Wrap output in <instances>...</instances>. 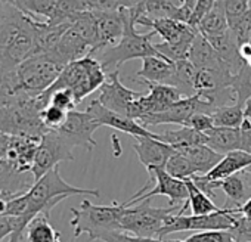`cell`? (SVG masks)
Returning <instances> with one entry per match:
<instances>
[{"instance_id":"39","label":"cell","mask_w":251,"mask_h":242,"mask_svg":"<svg viewBox=\"0 0 251 242\" xmlns=\"http://www.w3.org/2000/svg\"><path fill=\"white\" fill-rule=\"evenodd\" d=\"M186 127H191L200 133H208L210 130L214 129V121H213V117L211 114H207V112H198L195 115L191 117V120L188 121V126Z\"/></svg>"},{"instance_id":"29","label":"cell","mask_w":251,"mask_h":242,"mask_svg":"<svg viewBox=\"0 0 251 242\" xmlns=\"http://www.w3.org/2000/svg\"><path fill=\"white\" fill-rule=\"evenodd\" d=\"M211 117L214 121V127H229V129H239L245 120L244 108L238 103L219 106L211 112Z\"/></svg>"},{"instance_id":"35","label":"cell","mask_w":251,"mask_h":242,"mask_svg":"<svg viewBox=\"0 0 251 242\" xmlns=\"http://www.w3.org/2000/svg\"><path fill=\"white\" fill-rule=\"evenodd\" d=\"M229 30L239 46L244 43H251V9H248L236 23L229 25Z\"/></svg>"},{"instance_id":"32","label":"cell","mask_w":251,"mask_h":242,"mask_svg":"<svg viewBox=\"0 0 251 242\" xmlns=\"http://www.w3.org/2000/svg\"><path fill=\"white\" fill-rule=\"evenodd\" d=\"M164 169L170 176H173L176 179H180V180H185V179H189V177L195 176V170H194L192 164L182 154H179L177 151H176L175 155H172L169 158Z\"/></svg>"},{"instance_id":"40","label":"cell","mask_w":251,"mask_h":242,"mask_svg":"<svg viewBox=\"0 0 251 242\" xmlns=\"http://www.w3.org/2000/svg\"><path fill=\"white\" fill-rule=\"evenodd\" d=\"M217 3V0H198L197 5H195V9L192 12V17H191V21H189V25L195 27L200 24V21L213 9V6Z\"/></svg>"},{"instance_id":"41","label":"cell","mask_w":251,"mask_h":242,"mask_svg":"<svg viewBox=\"0 0 251 242\" xmlns=\"http://www.w3.org/2000/svg\"><path fill=\"white\" fill-rule=\"evenodd\" d=\"M17 230V217L3 216L0 217V242L9 239Z\"/></svg>"},{"instance_id":"12","label":"cell","mask_w":251,"mask_h":242,"mask_svg":"<svg viewBox=\"0 0 251 242\" xmlns=\"http://www.w3.org/2000/svg\"><path fill=\"white\" fill-rule=\"evenodd\" d=\"M147 171H148V174L154 176V179H155L154 188L150 192H145L144 195L132 196L129 201L123 202L126 207H132V205L150 201L151 198L158 196V195H164L169 198V207H179L180 204H182V207L185 205V202L188 201V196H189L185 180L170 176L164 167H148Z\"/></svg>"},{"instance_id":"38","label":"cell","mask_w":251,"mask_h":242,"mask_svg":"<svg viewBox=\"0 0 251 242\" xmlns=\"http://www.w3.org/2000/svg\"><path fill=\"white\" fill-rule=\"evenodd\" d=\"M83 3L86 12H108L123 8V0H83Z\"/></svg>"},{"instance_id":"22","label":"cell","mask_w":251,"mask_h":242,"mask_svg":"<svg viewBox=\"0 0 251 242\" xmlns=\"http://www.w3.org/2000/svg\"><path fill=\"white\" fill-rule=\"evenodd\" d=\"M188 61L197 70H208V68H227L226 64L219 58L213 46L202 34H197L188 55ZM229 70V68H227ZM230 71V70H229Z\"/></svg>"},{"instance_id":"2","label":"cell","mask_w":251,"mask_h":242,"mask_svg":"<svg viewBox=\"0 0 251 242\" xmlns=\"http://www.w3.org/2000/svg\"><path fill=\"white\" fill-rule=\"evenodd\" d=\"M123 15H124V34L121 40L108 49L100 50V58L99 62L102 67L114 70H120V67L127 62L130 59H145L148 56H161L151 39L155 36L154 31H150L148 34H141L136 30V20L138 14L135 9H127V8H121Z\"/></svg>"},{"instance_id":"43","label":"cell","mask_w":251,"mask_h":242,"mask_svg":"<svg viewBox=\"0 0 251 242\" xmlns=\"http://www.w3.org/2000/svg\"><path fill=\"white\" fill-rule=\"evenodd\" d=\"M242 108H244V115H245V118L251 121V97L242 105Z\"/></svg>"},{"instance_id":"34","label":"cell","mask_w":251,"mask_h":242,"mask_svg":"<svg viewBox=\"0 0 251 242\" xmlns=\"http://www.w3.org/2000/svg\"><path fill=\"white\" fill-rule=\"evenodd\" d=\"M170 242H236L229 230H207L191 235L186 239H176Z\"/></svg>"},{"instance_id":"23","label":"cell","mask_w":251,"mask_h":242,"mask_svg":"<svg viewBox=\"0 0 251 242\" xmlns=\"http://www.w3.org/2000/svg\"><path fill=\"white\" fill-rule=\"evenodd\" d=\"M177 152L182 154L192 164L195 174L198 176H204L210 173L223 158V155L217 154L207 145H192V146L180 148L177 149Z\"/></svg>"},{"instance_id":"20","label":"cell","mask_w":251,"mask_h":242,"mask_svg":"<svg viewBox=\"0 0 251 242\" xmlns=\"http://www.w3.org/2000/svg\"><path fill=\"white\" fill-rule=\"evenodd\" d=\"M176 71V64L163 56H148L142 59V68L136 73V81L169 84Z\"/></svg>"},{"instance_id":"24","label":"cell","mask_w":251,"mask_h":242,"mask_svg":"<svg viewBox=\"0 0 251 242\" xmlns=\"http://www.w3.org/2000/svg\"><path fill=\"white\" fill-rule=\"evenodd\" d=\"M157 141L170 145L176 151L192 145H207V136L204 133H200L186 126L177 130H167L164 133H157Z\"/></svg>"},{"instance_id":"5","label":"cell","mask_w":251,"mask_h":242,"mask_svg":"<svg viewBox=\"0 0 251 242\" xmlns=\"http://www.w3.org/2000/svg\"><path fill=\"white\" fill-rule=\"evenodd\" d=\"M62 70L64 65L48 53L30 56L15 70L21 96L25 100L40 96L56 81Z\"/></svg>"},{"instance_id":"6","label":"cell","mask_w":251,"mask_h":242,"mask_svg":"<svg viewBox=\"0 0 251 242\" xmlns=\"http://www.w3.org/2000/svg\"><path fill=\"white\" fill-rule=\"evenodd\" d=\"M42 111L36 97L0 106V133L42 138L48 133L40 118Z\"/></svg>"},{"instance_id":"44","label":"cell","mask_w":251,"mask_h":242,"mask_svg":"<svg viewBox=\"0 0 251 242\" xmlns=\"http://www.w3.org/2000/svg\"><path fill=\"white\" fill-rule=\"evenodd\" d=\"M245 64H247V65H248V67H251V55H250V56H248V59H247V61H245Z\"/></svg>"},{"instance_id":"9","label":"cell","mask_w":251,"mask_h":242,"mask_svg":"<svg viewBox=\"0 0 251 242\" xmlns=\"http://www.w3.org/2000/svg\"><path fill=\"white\" fill-rule=\"evenodd\" d=\"M40 141L42 138L0 133V161L6 163L18 174L30 171Z\"/></svg>"},{"instance_id":"25","label":"cell","mask_w":251,"mask_h":242,"mask_svg":"<svg viewBox=\"0 0 251 242\" xmlns=\"http://www.w3.org/2000/svg\"><path fill=\"white\" fill-rule=\"evenodd\" d=\"M28 242H59L61 233L49 221V216L40 213L36 216L25 229Z\"/></svg>"},{"instance_id":"13","label":"cell","mask_w":251,"mask_h":242,"mask_svg":"<svg viewBox=\"0 0 251 242\" xmlns=\"http://www.w3.org/2000/svg\"><path fill=\"white\" fill-rule=\"evenodd\" d=\"M102 127L99 121L89 114L87 111H70L64 126L56 130L58 135L71 146V148H84L92 151L96 146L93 133Z\"/></svg>"},{"instance_id":"8","label":"cell","mask_w":251,"mask_h":242,"mask_svg":"<svg viewBox=\"0 0 251 242\" xmlns=\"http://www.w3.org/2000/svg\"><path fill=\"white\" fill-rule=\"evenodd\" d=\"M238 207H222V210L205 214V216H183L172 214L167 218V223L161 229L158 239H164L170 233L194 230V232H207V230H230L236 223Z\"/></svg>"},{"instance_id":"10","label":"cell","mask_w":251,"mask_h":242,"mask_svg":"<svg viewBox=\"0 0 251 242\" xmlns=\"http://www.w3.org/2000/svg\"><path fill=\"white\" fill-rule=\"evenodd\" d=\"M214 109L216 108L207 100H204L200 95H194L175 102L163 112L144 115L139 120V123L147 129L150 126H160V124H180L182 127H185L188 126V121L191 120L192 115L198 112L211 114Z\"/></svg>"},{"instance_id":"18","label":"cell","mask_w":251,"mask_h":242,"mask_svg":"<svg viewBox=\"0 0 251 242\" xmlns=\"http://www.w3.org/2000/svg\"><path fill=\"white\" fill-rule=\"evenodd\" d=\"M133 139H135L133 149L138 154V158L145 169L164 167L169 158L176 154L175 148L154 138H133Z\"/></svg>"},{"instance_id":"30","label":"cell","mask_w":251,"mask_h":242,"mask_svg":"<svg viewBox=\"0 0 251 242\" xmlns=\"http://www.w3.org/2000/svg\"><path fill=\"white\" fill-rule=\"evenodd\" d=\"M59 0H23L20 11L39 21H50Z\"/></svg>"},{"instance_id":"33","label":"cell","mask_w":251,"mask_h":242,"mask_svg":"<svg viewBox=\"0 0 251 242\" xmlns=\"http://www.w3.org/2000/svg\"><path fill=\"white\" fill-rule=\"evenodd\" d=\"M67 117H68L67 111L61 109V108H56V106H53L50 103L40 112L42 123L48 129V132L59 130L64 126L65 121H67Z\"/></svg>"},{"instance_id":"14","label":"cell","mask_w":251,"mask_h":242,"mask_svg":"<svg viewBox=\"0 0 251 242\" xmlns=\"http://www.w3.org/2000/svg\"><path fill=\"white\" fill-rule=\"evenodd\" d=\"M142 95L141 92L126 87L120 81V70H114L106 74V81L99 89L98 102L112 112L129 117L130 105Z\"/></svg>"},{"instance_id":"36","label":"cell","mask_w":251,"mask_h":242,"mask_svg":"<svg viewBox=\"0 0 251 242\" xmlns=\"http://www.w3.org/2000/svg\"><path fill=\"white\" fill-rule=\"evenodd\" d=\"M220 2L223 5L229 25L236 23L248 9H251V0H220Z\"/></svg>"},{"instance_id":"17","label":"cell","mask_w":251,"mask_h":242,"mask_svg":"<svg viewBox=\"0 0 251 242\" xmlns=\"http://www.w3.org/2000/svg\"><path fill=\"white\" fill-rule=\"evenodd\" d=\"M96 21L98 46L93 55L98 52L115 46L124 34V15L123 11L93 12Z\"/></svg>"},{"instance_id":"7","label":"cell","mask_w":251,"mask_h":242,"mask_svg":"<svg viewBox=\"0 0 251 242\" xmlns=\"http://www.w3.org/2000/svg\"><path fill=\"white\" fill-rule=\"evenodd\" d=\"M141 202L132 207H126L124 214L121 217V232L130 233L141 238H155L158 239V235L164 224L167 223V218L179 213V207H152L150 204Z\"/></svg>"},{"instance_id":"11","label":"cell","mask_w":251,"mask_h":242,"mask_svg":"<svg viewBox=\"0 0 251 242\" xmlns=\"http://www.w3.org/2000/svg\"><path fill=\"white\" fill-rule=\"evenodd\" d=\"M73 148L58 135V132H48L42 136L39 149L30 173L34 182L42 179L46 173L56 169L62 161H73Z\"/></svg>"},{"instance_id":"3","label":"cell","mask_w":251,"mask_h":242,"mask_svg":"<svg viewBox=\"0 0 251 242\" xmlns=\"http://www.w3.org/2000/svg\"><path fill=\"white\" fill-rule=\"evenodd\" d=\"M106 81V73L98 58L87 55L78 61L70 62L64 67L56 81L45 92L42 96H49L52 92L59 89H68L74 93L77 105L92 95L95 90L100 89Z\"/></svg>"},{"instance_id":"19","label":"cell","mask_w":251,"mask_h":242,"mask_svg":"<svg viewBox=\"0 0 251 242\" xmlns=\"http://www.w3.org/2000/svg\"><path fill=\"white\" fill-rule=\"evenodd\" d=\"M205 39L208 40V43L213 46L219 58L226 64V67L230 70L233 75L245 65V62L242 61L239 55V43L236 42L230 30H226L225 33L205 37Z\"/></svg>"},{"instance_id":"15","label":"cell","mask_w":251,"mask_h":242,"mask_svg":"<svg viewBox=\"0 0 251 242\" xmlns=\"http://www.w3.org/2000/svg\"><path fill=\"white\" fill-rule=\"evenodd\" d=\"M86 111L89 114H92L100 126H108L112 127L115 130H120L126 135H130L132 138H154L157 139V133L150 132L147 127H144L138 120H133L130 117H126L117 112H112L109 109H106L105 106H102L98 99H93Z\"/></svg>"},{"instance_id":"42","label":"cell","mask_w":251,"mask_h":242,"mask_svg":"<svg viewBox=\"0 0 251 242\" xmlns=\"http://www.w3.org/2000/svg\"><path fill=\"white\" fill-rule=\"evenodd\" d=\"M238 214H241L242 217L251 221V198L245 201L241 207H238Z\"/></svg>"},{"instance_id":"27","label":"cell","mask_w":251,"mask_h":242,"mask_svg":"<svg viewBox=\"0 0 251 242\" xmlns=\"http://www.w3.org/2000/svg\"><path fill=\"white\" fill-rule=\"evenodd\" d=\"M185 183H186L188 194H189L186 202L192 211V216H205V214H211V213L222 210V207H217L211 201V198L195 185V182L191 177L185 179Z\"/></svg>"},{"instance_id":"16","label":"cell","mask_w":251,"mask_h":242,"mask_svg":"<svg viewBox=\"0 0 251 242\" xmlns=\"http://www.w3.org/2000/svg\"><path fill=\"white\" fill-rule=\"evenodd\" d=\"M136 25H144L151 28L158 34L164 43H180V42H194L198 30L189 24L176 21L173 18H148L141 15L136 20Z\"/></svg>"},{"instance_id":"21","label":"cell","mask_w":251,"mask_h":242,"mask_svg":"<svg viewBox=\"0 0 251 242\" xmlns=\"http://www.w3.org/2000/svg\"><path fill=\"white\" fill-rule=\"evenodd\" d=\"M248 167H251V154L244 151H233L223 155L219 164L210 173L201 177L207 182H222Z\"/></svg>"},{"instance_id":"45","label":"cell","mask_w":251,"mask_h":242,"mask_svg":"<svg viewBox=\"0 0 251 242\" xmlns=\"http://www.w3.org/2000/svg\"><path fill=\"white\" fill-rule=\"evenodd\" d=\"M59 242H61V241H59Z\"/></svg>"},{"instance_id":"26","label":"cell","mask_w":251,"mask_h":242,"mask_svg":"<svg viewBox=\"0 0 251 242\" xmlns=\"http://www.w3.org/2000/svg\"><path fill=\"white\" fill-rule=\"evenodd\" d=\"M197 30L204 37H211V36H216L229 30L227 18H226V14H225V9L220 0H217V3L213 6V9L200 21V24L197 25Z\"/></svg>"},{"instance_id":"1","label":"cell","mask_w":251,"mask_h":242,"mask_svg":"<svg viewBox=\"0 0 251 242\" xmlns=\"http://www.w3.org/2000/svg\"><path fill=\"white\" fill-rule=\"evenodd\" d=\"M74 195H93L96 198L100 196L98 189H84L77 188L65 182L59 173V169H53L46 173L42 179L34 182L31 188L25 192L28 201V210L25 216L17 217V230L8 239V242H21L25 233L28 223L39 216L40 213L50 216V211L64 199Z\"/></svg>"},{"instance_id":"37","label":"cell","mask_w":251,"mask_h":242,"mask_svg":"<svg viewBox=\"0 0 251 242\" xmlns=\"http://www.w3.org/2000/svg\"><path fill=\"white\" fill-rule=\"evenodd\" d=\"M98 241L102 242H164L161 239H155V238H141V236H135L126 232H106L103 235H100L98 238Z\"/></svg>"},{"instance_id":"28","label":"cell","mask_w":251,"mask_h":242,"mask_svg":"<svg viewBox=\"0 0 251 242\" xmlns=\"http://www.w3.org/2000/svg\"><path fill=\"white\" fill-rule=\"evenodd\" d=\"M195 75H197V68L188 59L179 61L176 62V71L169 84L179 89L185 97H189L195 95V90H194Z\"/></svg>"},{"instance_id":"31","label":"cell","mask_w":251,"mask_h":242,"mask_svg":"<svg viewBox=\"0 0 251 242\" xmlns=\"http://www.w3.org/2000/svg\"><path fill=\"white\" fill-rule=\"evenodd\" d=\"M230 89L236 97V103L242 106L251 97V67L245 64L232 77Z\"/></svg>"},{"instance_id":"4","label":"cell","mask_w":251,"mask_h":242,"mask_svg":"<svg viewBox=\"0 0 251 242\" xmlns=\"http://www.w3.org/2000/svg\"><path fill=\"white\" fill-rule=\"evenodd\" d=\"M124 204L112 202L111 205H95L90 201H81L78 208H71L73 218L70 221L74 238L87 235L90 241L106 232H121V217L124 214Z\"/></svg>"}]
</instances>
